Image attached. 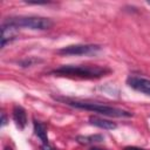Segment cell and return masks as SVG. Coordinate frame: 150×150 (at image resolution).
Here are the masks:
<instances>
[{
	"label": "cell",
	"instance_id": "1",
	"mask_svg": "<svg viewBox=\"0 0 150 150\" xmlns=\"http://www.w3.org/2000/svg\"><path fill=\"white\" fill-rule=\"evenodd\" d=\"M109 73H111L109 68L96 64H64L50 71V74L54 76L84 80L100 79L102 76L108 75Z\"/></svg>",
	"mask_w": 150,
	"mask_h": 150
},
{
	"label": "cell",
	"instance_id": "2",
	"mask_svg": "<svg viewBox=\"0 0 150 150\" xmlns=\"http://www.w3.org/2000/svg\"><path fill=\"white\" fill-rule=\"evenodd\" d=\"M54 98L59 102H62L63 104L69 105V107L94 111V112L101 114L103 116H109V117H131L132 116V112L129 110L108 105V104H103V103H98V102L81 101V100H74V98H69V97H54Z\"/></svg>",
	"mask_w": 150,
	"mask_h": 150
},
{
	"label": "cell",
	"instance_id": "3",
	"mask_svg": "<svg viewBox=\"0 0 150 150\" xmlns=\"http://www.w3.org/2000/svg\"><path fill=\"white\" fill-rule=\"evenodd\" d=\"M4 21L15 26L16 28H28L32 30H47L53 26V21L49 18L35 16V15L9 16L6 18Z\"/></svg>",
	"mask_w": 150,
	"mask_h": 150
},
{
	"label": "cell",
	"instance_id": "4",
	"mask_svg": "<svg viewBox=\"0 0 150 150\" xmlns=\"http://www.w3.org/2000/svg\"><path fill=\"white\" fill-rule=\"evenodd\" d=\"M101 50L100 45H93V43H79V45H70L62 47L57 50V54L60 55H93Z\"/></svg>",
	"mask_w": 150,
	"mask_h": 150
},
{
	"label": "cell",
	"instance_id": "5",
	"mask_svg": "<svg viewBox=\"0 0 150 150\" xmlns=\"http://www.w3.org/2000/svg\"><path fill=\"white\" fill-rule=\"evenodd\" d=\"M125 82L131 89L138 93H142L146 96H150V80L149 79L136 76V75H130L127 77Z\"/></svg>",
	"mask_w": 150,
	"mask_h": 150
},
{
	"label": "cell",
	"instance_id": "6",
	"mask_svg": "<svg viewBox=\"0 0 150 150\" xmlns=\"http://www.w3.org/2000/svg\"><path fill=\"white\" fill-rule=\"evenodd\" d=\"M18 30H19V28H16L15 26H13L6 21H2V25H1V48H4L7 43H9L16 39Z\"/></svg>",
	"mask_w": 150,
	"mask_h": 150
},
{
	"label": "cell",
	"instance_id": "7",
	"mask_svg": "<svg viewBox=\"0 0 150 150\" xmlns=\"http://www.w3.org/2000/svg\"><path fill=\"white\" fill-rule=\"evenodd\" d=\"M13 120L15 122V125L22 130L25 129L27 124V112L21 105H14L13 108Z\"/></svg>",
	"mask_w": 150,
	"mask_h": 150
},
{
	"label": "cell",
	"instance_id": "8",
	"mask_svg": "<svg viewBox=\"0 0 150 150\" xmlns=\"http://www.w3.org/2000/svg\"><path fill=\"white\" fill-rule=\"evenodd\" d=\"M89 123L94 127H97L100 129H104V130H114L117 128V124L112 121L98 117V116H90L89 117Z\"/></svg>",
	"mask_w": 150,
	"mask_h": 150
},
{
	"label": "cell",
	"instance_id": "9",
	"mask_svg": "<svg viewBox=\"0 0 150 150\" xmlns=\"http://www.w3.org/2000/svg\"><path fill=\"white\" fill-rule=\"evenodd\" d=\"M33 125H34V134L38 136V138H40V141L42 142V144H49L48 141V136H47V128L43 123H41L38 120H33Z\"/></svg>",
	"mask_w": 150,
	"mask_h": 150
},
{
	"label": "cell",
	"instance_id": "10",
	"mask_svg": "<svg viewBox=\"0 0 150 150\" xmlns=\"http://www.w3.org/2000/svg\"><path fill=\"white\" fill-rule=\"evenodd\" d=\"M104 139V137L102 135H86V136H77L76 137V142L80 144H94V143H100Z\"/></svg>",
	"mask_w": 150,
	"mask_h": 150
},
{
	"label": "cell",
	"instance_id": "11",
	"mask_svg": "<svg viewBox=\"0 0 150 150\" xmlns=\"http://www.w3.org/2000/svg\"><path fill=\"white\" fill-rule=\"evenodd\" d=\"M39 62H41V60L35 59V57H28V59H25V60L20 61L19 64H20L21 67L26 68V67H30V66H33V64H35V63H39Z\"/></svg>",
	"mask_w": 150,
	"mask_h": 150
},
{
	"label": "cell",
	"instance_id": "12",
	"mask_svg": "<svg viewBox=\"0 0 150 150\" xmlns=\"http://www.w3.org/2000/svg\"><path fill=\"white\" fill-rule=\"evenodd\" d=\"M41 150H57V149H55L53 145H50V144H42L41 145Z\"/></svg>",
	"mask_w": 150,
	"mask_h": 150
},
{
	"label": "cell",
	"instance_id": "13",
	"mask_svg": "<svg viewBox=\"0 0 150 150\" xmlns=\"http://www.w3.org/2000/svg\"><path fill=\"white\" fill-rule=\"evenodd\" d=\"M6 123H7V117H6V114L2 112L1 114V127H5Z\"/></svg>",
	"mask_w": 150,
	"mask_h": 150
},
{
	"label": "cell",
	"instance_id": "14",
	"mask_svg": "<svg viewBox=\"0 0 150 150\" xmlns=\"http://www.w3.org/2000/svg\"><path fill=\"white\" fill-rule=\"evenodd\" d=\"M123 150H146L143 148H138V146H125Z\"/></svg>",
	"mask_w": 150,
	"mask_h": 150
},
{
	"label": "cell",
	"instance_id": "15",
	"mask_svg": "<svg viewBox=\"0 0 150 150\" xmlns=\"http://www.w3.org/2000/svg\"><path fill=\"white\" fill-rule=\"evenodd\" d=\"M89 150H105V149H101V148H96V146H93V148H90Z\"/></svg>",
	"mask_w": 150,
	"mask_h": 150
},
{
	"label": "cell",
	"instance_id": "16",
	"mask_svg": "<svg viewBox=\"0 0 150 150\" xmlns=\"http://www.w3.org/2000/svg\"><path fill=\"white\" fill-rule=\"evenodd\" d=\"M148 4H149V5H150V1H149V2H148Z\"/></svg>",
	"mask_w": 150,
	"mask_h": 150
}]
</instances>
